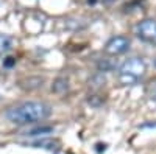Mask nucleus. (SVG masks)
<instances>
[{
	"mask_svg": "<svg viewBox=\"0 0 156 154\" xmlns=\"http://www.w3.org/2000/svg\"><path fill=\"white\" fill-rule=\"evenodd\" d=\"M47 145H50L51 148H56L58 146V142H55V140H39V142H36L34 143V146H37V148H48Z\"/></svg>",
	"mask_w": 156,
	"mask_h": 154,
	"instance_id": "nucleus-7",
	"label": "nucleus"
},
{
	"mask_svg": "<svg viewBox=\"0 0 156 154\" xmlns=\"http://www.w3.org/2000/svg\"><path fill=\"white\" fill-rule=\"evenodd\" d=\"M129 45H131V41L126 36H114L106 42L103 51L109 56H119L129 50Z\"/></svg>",
	"mask_w": 156,
	"mask_h": 154,
	"instance_id": "nucleus-4",
	"label": "nucleus"
},
{
	"mask_svg": "<svg viewBox=\"0 0 156 154\" xmlns=\"http://www.w3.org/2000/svg\"><path fill=\"white\" fill-rule=\"evenodd\" d=\"M14 62H16V59H14V58H6V61H5V66H6V67H9V66H12Z\"/></svg>",
	"mask_w": 156,
	"mask_h": 154,
	"instance_id": "nucleus-9",
	"label": "nucleus"
},
{
	"mask_svg": "<svg viewBox=\"0 0 156 154\" xmlns=\"http://www.w3.org/2000/svg\"><path fill=\"white\" fill-rule=\"evenodd\" d=\"M151 97H153V100H154V103H156V92H154V94H153Z\"/></svg>",
	"mask_w": 156,
	"mask_h": 154,
	"instance_id": "nucleus-11",
	"label": "nucleus"
},
{
	"mask_svg": "<svg viewBox=\"0 0 156 154\" xmlns=\"http://www.w3.org/2000/svg\"><path fill=\"white\" fill-rule=\"evenodd\" d=\"M51 91L56 92V94H64L69 91V81L66 78H58L55 80L53 86H51Z\"/></svg>",
	"mask_w": 156,
	"mask_h": 154,
	"instance_id": "nucleus-6",
	"label": "nucleus"
},
{
	"mask_svg": "<svg viewBox=\"0 0 156 154\" xmlns=\"http://www.w3.org/2000/svg\"><path fill=\"white\" fill-rule=\"evenodd\" d=\"M51 108L44 101H25L17 106H12L5 112V117L14 125H33L37 121H44L50 117Z\"/></svg>",
	"mask_w": 156,
	"mask_h": 154,
	"instance_id": "nucleus-1",
	"label": "nucleus"
},
{
	"mask_svg": "<svg viewBox=\"0 0 156 154\" xmlns=\"http://www.w3.org/2000/svg\"><path fill=\"white\" fill-rule=\"evenodd\" d=\"M145 72H147V64L142 58H129L119 67V75H128L136 80L142 78Z\"/></svg>",
	"mask_w": 156,
	"mask_h": 154,
	"instance_id": "nucleus-2",
	"label": "nucleus"
},
{
	"mask_svg": "<svg viewBox=\"0 0 156 154\" xmlns=\"http://www.w3.org/2000/svg\"><path fill=\"white\" fill-rule=\"evenodd\" d=\"M136 36L140 41L147 44L156 45V20L154 19H144L134 27Z\"/></svg>",
	"mask_w": 156,
	"mask_h": 154,
	"instance_id": "nucleus-3",
	"label": "nucleus"
},
{
	"mask_svg": "<svg viewBox=\"0 0 156 154\" xmlns=\"http://www.w3.org/2000/svg\"><path fill=\"white\" fill-rule=\"evenodd\" d=\"M50 131H51V128H41V129H34V131H31L28 135H37L39 132L42 134V132H50Z\"/></svg>",
	"mask_w": 156,
	"mask_h": 154,
	"instance_id": "nucleus-8",
	"label": "nucleus"
},
{
	"mask_svg": "<svg viewBox=\"0 0 156 154\" xmlns=\"http://www.w3.org/2000/svg\"><path fill=\"white\" fill-rule=\"evenodd\" d=\"M115 0H103V3H106V5H109V3H114Z\"/></svg>",
	"mask_w": 156,
	"mask_h": 154,
	"instance_id": "nucleus-10",
	"label": "nucleus"
},
{
	"mask_svg": "<svg viewBox=\"0 0 156 154\" xmlns=\"http://www.w3.org/2000/svg\"><path fill=\"white\" fill-rule=\"evenodd\" d=\"M154 67H156V59H154Z\"/></svg>",
	"mask_w": 156,
	"mask_h": 154,
	"instance_id": "nucleus-12",
	"label": "nucleus"
},
{
	"mask_svg": "<svg viewBox=\"0 0 156 154\" xmlns=\"http://www.w3.org/2000/svg\"><path fill=\"white\" fill-rule=\"evenodd\" d=\"M12 45H14V39L8 34H3L0 33V56L2 55H6L8 51H11Z\"/></svg>",
	"mask_w": 156,
	"mask_h": 154,
	"instance_id": "nucleus-5",
	"label": "nucleus"
}]
</instances>
